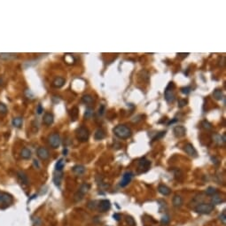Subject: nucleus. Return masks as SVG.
Returning a JSON list of instances; mask_svg holds the SVG:
<instances>
[{
	"label": "nucleus",
	"mask_w": 226,
	"mask_h": 226,
	"mask_svg": "<svg viewBox=\"0 0 226 226\" xmlns=\"http://www.w3.org/2000/svg\"><path fill=\"white\" fill-rule=\"evenodd\" d=\"M225 201V200L221 197V196H219V195H214L213 197H212V199H211V204L212 205H218V204H221V203H223Z\"/></svg>",
	"instance_id": "nucleus-22"
},
{
	"label": "nucleus",
	"mask_w": 226,
	"mask_h": 226,
	"mask_svg": "<svg viewBox=\"0 0 226 226\" xmlns=\"http://www.w3.org/2000/svg\"><path fill=\"white\" fill-rule=\"evenodd\" d=\"M75 135H76V138L80 141V142H86L89 139L90 137V131L89 130L84 127V126H81L79 128L76 129L75 130Z\"/></svg>",
	"instance_id": "nucleus-3"
},
{
	"label": "nucleus",
	"mask_w": 226,
	"mask_h": 226,
	"mask_svg": "<svg viewBox=\"0 0 226 226\" xmlns=\"http://www.w3.org/2000/svg\"><path fill=\"white\" fill-rule=\"evenodd\" d=\"M213 96H214V98H215L217 100H222V99H224L223 91H222V90H220V89L215 90L214 92H213Z\"/></svg>",
	"instance_id": "nucleus-24"
},
{
	"label": "nucleus",
	"mask_w": 226,
	"mask_h": 226,
	"mask_svg": "<svg viewBox=\"0 0 226 226\" xmlns=\"http://www.w3.org/2000/svg\"><path fill=\"white\" fill-rule=\"evenodd\" d=\"M31 155H32L31 151H30L28 148H27V147L23 148V149L21 150V152H20V156H21V158L24 159V160H28V159H30V158H31Z\"/></svg>",
	"instance_id": "nucleus-19"
},
{
	"label": "nucleus",
	"mask_w": 226,
	"mask_h": 226,
	"mask_svg": "<svg viewBox=\"0 0 226 226\" xmlns=\"http://www.w3.org/2000/svg\"><path fill=\"white\" fill-rule=\"evenodd\" d=\"M48 143H49V145L53 149L58 148L60 146V144H61V139H60V137H59V133H52V134H51L48 137Z\"/></svg>",
	"instance_id": "nucleus-5"
},
{
	"label": "nucleus",
	"mask_w": 226,
	"mask_h": 226,
	"mask_svg": "<svg viewBox=\"0 0 226 226\" xmlns=\"http://www.w3.org/2000/svg\"><path fill=\"white\" fill-rule=\"evenodd\" d=\"M113 217H114L116 221H120V219H121V215L118 214V213H115V214L113 215Z\"/></svg>",
	"instance_id": "nucleus-43"
},
{
	"label": "nucleus",
	"mask_w": 226,
	"mask_h": 226,
	"mask_svg": "<svg viewBox=\"0 0 226 226\" xmlns=\"http://www.w3.org/2000/svg\"><path fill=\"white\" fill-rule=\"evenodd\" d=\"M206 193H207L208 195H209V196H214V195H216V194L217 193V190L216 188L212 187V186H209V187L207 188Z\"/></svg>",
	"instance_id": "nucleus-28"
},
{
	"label": "nucleus",
	"mask_w": 226,
	"mask_h": 226,
	"mask_svg": "<svg viewBox=\"0 0 226 226\" xmlns=\"http://www.w3.org/2000/svg\"><path fill=\"white\" fill-rule=\"evenodd\" d=\"M82 102L84 103V104H87V105L91 104L93 102V98H92V96L88 95V94L87 95H83V98H82Z\"/></svg>",
	"instance_id": "nucleus-27"
},
{
	"label": "nucleus",
	"mask_w": 226,
	"mask_h": 226,
	"mask_svg": "<svg viewBox=\"0 0 226 226\" xmlns=\"http://www.w3.org/2000/svg\"><path fill=\"white\" fill-rule=\"evenodd\" d=\"M158 191H159V193H160L161 194H162V195H164V196H168V195H170V193H171V190H170L168 186H166V185H160L159 187H158Z\"/></svg>",
	"instance_id": "nucleus-16"
},
{
	"label": "nucleus",
	"mask_w": 226,
	"mask_h": 226,
	"mask_svg": "<svg viewBox=\"0 0 226 226\" xmlns=\"http://www.w3.org/2000/svg\"><path fill=\"white\" fill-rule=\"evenodd\" d=\"M36 112H37V114H41L43 112V108L42 107V105H41V104H39V105L37 106V109H36Z\"/></svg>",
	"instance_id": "nucleus-41"
},
{
	"label": "nucleus",
	"mask_w": 226,
	"mask_h": 226,
	"mask_svg": "<svg viewBox=\"0 0 226 226\" xmlns=\"http://www.w3.org/2000/svg\"><path fill=\"white\" fill-rule=\"evenodd\" d=\"M177 55H178L179 57L185 58V57H187V55H189V53H177Z\"/></svg>",
	"instance_id": "nucleus-45"
},
{
	"label": "nucleus",
	"mask_w": 226,
	"mask_h": 226,
	"mask_svg": "<svg viewBox=\"0 0 226 226\" xmlns=\"http://www.w3.org/2000/svg\"><path fill=\"white\" fill-rule=\"evenodd\" d=\"M186 104H187V100L186 99H180L178 101V106L179 107H183V106H186Z\"/></svg>",
	"instance_id": "nucleus-40"
},
{
	"label": "nucleus",
	"mask_w": 226,
	"mask_h": 226,
	"mask_svg": "<svg viewBox=\"0 0 226 226\" xmlns=\"http://www.w3.org/2000/svg\"><path fill=\"white\" fill-rule=\"evenodd\" d=\"M83 196H84V194L82 193L80 191H78V192L75 193V194L74 195V201H75V202H79V201H81L83 199Z\"/></svg>",
	"instance_id": "nucleus-29"
},
{
	"label": "nucleus",
	"mask_w": 226,
	"mask_h": 226,
	"mask_svg": "<svg viewBox=\"0 0 226 226\" xmlns=\"http://www.w3.org/2000/svg\"><path fill=\"white\" fill-rule=\"evenodd\" d=\"M174 87H175L174 83H170V84L168 85V87L166 88V91L164 92L165 99L169 103H173L175 99H176V95H175V92H174Z\"/></svg>",
	"instance_id": "nucleus-4"
},
{
	"label": "nucleus",
	"mask_w": 226,
	"mask_h": 226,
	"mask_svg": "<svg viewBox=\"0 0 226 226\" xmlns=\"http://www.w3.org/2000/svg\"><path fill=\"white\" fill-rule=\"evenodd\" d=\"M12 197L6 193H0V202L9 205L12 202Z\"/></svg>",
	"instance_id": "nucleus-12"
},
{
	"label": "nucleus",
	"mask_w": 226,
	"mask_h": 226,
	"mask_svg": "<svg viewBox=\"0 0 226 226\" xmlns=\"http://www.w3.org/2000/svg\"><path fill=\"white\" fill-rule=\"evenodd\" d=\"M191 87H189V86H187V87H184V88H182L181 89V92L182 93H184V94H185V95H187V94H189L190 92H191Z\"/></svg>",
	"instance_id": "nucleus-39"
},
{
	"label": "nucleus",
	"mask_w": 226,
	"mask_h": 226,
	"mask_svg": "<svg viewBox=\"0 0 226 226\" xmlns=\"http://www.w3.org/2000/svg\"><path fill=\"white\" fill-rule=\"evenodd\" d=\"M61 178H62V175L61 174H59V173H58V175H54V177H53V182H54V184L56 185H60V183H61Z\"/></svg>",
	"instance_id": "nucleus-30"
},
{
	"label": "nucleus",
	"mask_w": 226,
	"mask_h": 226,
	"mask_svg": "<svg viewBox=\"0 0 226 226\" xmlns=\"http://www.w3.org/2000/svg\"><path fill=\"white\" fill-rule=\"evenodd\" d=\"M92 114H93V110L91 109V108H90V107H88V108H86V110H85V113H84V117L86 118V119H89L91 115H92Z\"/></svg>",
	"instance_id": "nucleus-34"
},
{
	"label": "nucleus",
	"mask_w": 226,
	"mask_h": 226,
	"mask_svg": "<svg viewBox=\"0 0 226 226\" xmlns=\"http://www.w3.org/2000/svg\"><path fill=\"white\" fill-rule=\"evenodd\" d=\"M78 114H79V111H78V108L76 106L73 107L71 110H70V116H71V121L72 122H75L77 117H78Z\"/></svg>",
	"instance_id": "nucleus-23"
},
{
	"label": "nucleus",
	"mask_w": 226,
	"mask_h": 226,
	"mask_svg": "<svg viewBox=\"0 0 226 226\" xmlns=\"http://www.w3.org/2000/svg\"><path fill=\"white\" fill-rule=\"evenodd\" d=\"M16 55L17 54H14V53H0V59H4V60L12 59L16 58Z\"/></svg>",
	"instance_id": "nucleus-25"
},
{
	"label": "nucleus",
	"mask_w": 226,
	"mask_h": 226,
	"mask_svg": "<svg viewBox=\"0 0 226 226\" xmlns=\"http://www.w3.org/2000/svg\"><path fill=\"white\" fill-rule=\"evenodd\" d=\"M219 220L222 222V224H223L224 225H226V212H225V210H224V211L221 213V215L219 216Z\"/></svg>",
	"instance_id": "nucleus-33"
},
{
	"label": "nucleus",
	"mask_w": 226,
	"mask_h": 226,
	"mask_svg": "<svg viewBox=\"0 0 226 226\" xmlns=\"http://www.w3.org/2000/svg\"><path fill=\"white\" fill-rule=\"evenodd\" d=\"M34 166L35 167V168H37V169H39V164H38V162H37V161L36 160H34Z\"/></svg>",
	"instance_id": "nucleus-46"
},
{
	"label": "nucleus",
	"mask_w": 226,
	"mask_h": 226,
	"mask_svg": "<svg viewBox=\"0 0 226 226\" xmlns=\"http://www.w3.org/2000/svg\"><path fill=\"white\" fill-rule=\"evenodd\" d=\"M97 202L94 201H90L88 204H87V207L89 208V209H96L97 208V206L99 205V204H96Z\"/></svg>",
	"instance_id": "nucleus-38"
},
{
	"label": "nucleus",
	"mask_w": 226,
	"mask_h": 226,
	"mask_svg": "<svg viewBox=\"0 0 226 226\" xmlns=\"http://www.w3.org/2000/svg\"><path fill=\"white\" fill-rule=\"evenodd\" d=\"M126 222L130 226H135L136 225V223H135V220L131 217H126Z\"/></svg>",
	"instance_id": "nucleus-35"
},
{
	"label": "nucleus",
	"mask_w": 226,
	"mask_h": 226,
	"mask_svg": "<svg viewBox=\"0 0 226 226\" xmlns=\"http://www.w3.org/2000/svg\"><path fill=\"white\" fill-rule=\"evenodd\" d=\"M104 111H105V106H101L100 107H99V114H100V115H102L103 114H104Z\"/></svg>",
	"instance_id": "nucleus-44"
},
{
	"label": "nucleus",
	"mask_w": 226,
	"mask_h": 226,
	"mask_svg": "<svg viewBox=\"0 0 226 226\" xmlns=\"http://www.w3.org/2000/svg\"><path fill=\"white\" fill-rule=\"evenodd\" d=\"M170 217L168 216V215H165V216H163L162 217V225H168L169 223H170Z\"/></svg>",
	"instance_id": "nucleus-36"
},
{
	"label": "nucleus",
	"mask_w": 226,
	"mask_h": 226,
	"mask_svg": "<svg viewBox=\"0 0 226 226\" xmlns=\"http://www.w3.org/2000/svg\"><path fill=\"white\" fill-rule=\"evenodd\" d=\"M184 151H185L188 155H190L191 157L195 158V157L198 156V153H197L196 149H195L194 146H193L192 144H190V143L186 144V145L184 146Z\"/></svg>",
	"instance_id": "nucleus-7"
},
{
	"label": "nucleus",
	"mask_w": 226,
	"mask_h": 226,
	"mask_svg": "<svg viewBox=\"0 0 226 226\" xmlns=\"http://www.w3.org/2000/svg\"><path fill=\"white\" fill-rule=\"evenodd\" d=\"M132 177H133V173H132V172H130V171L126 172V173L123 175V177H122V181H121V183H120V186H121V187H125V186H127V185L130 183Z\"/></svg>",
	"instance_id": "nucleus-8"
},
{
	"label": "nucleus",
	"mask_w": 226,
	"mask_h": 226,
	"mask_svg": "<svg viewBox=\"0 0 226 226\" xmlns=\"http://www.w3.org/2000/svg\"><path fill=\"white\" fill-rule=\"evenodd\" d=\"M165 133H166L165 131H162V132H161V133H160V134H159L158 136H156V137H155V138H154V140H156V139L158 140V139H159L160 138H162V137L165 136Z\"/></svg>",
	"instance_id": "nucleus-42"
},
{
	"label": "nucleus",
	"mask_w": 226,
	"mask_h": 226,
	"mask_svg": "<svg viewBox=\"0 0 226 226\" xmlns=\"http://www.w3.org/2000/svg\"><path fill=\"white\" fill-rule=\"evenodd\" d=\"M150 166H151V162L146 159H142L139 163H138V170H139V173H142V172H146L149 169H150Z\"/></svg>",
	"instance_id": "nucleus-9"
},
{
	"label": "nucleus",
	"mask_w": 226,
	"mask_h": 226,
	"mask_svg": "<svg viewBox=\"0 0 226 226\" xmlns=\"http://www.w3.org/2000/svg\"><path fill=\"white\" fill-rule=\"evenodd\" d=\"M114 135L121 138V139H127L131 137V130L126 126V125H123V124H120V125H117L116 127H114V129L113 130Z\"/></svg>",
	"instance_id": "nucleus-1"
},
{
	"label": "nucleus",
	"mask_w": 226,
	"mask_h": 226,
	"mask_svg": "<svg viewBox=\"0 0 226 226\" xmlns=\"http://www.w3.org/2000/svg\"><path fill=\"white\" fill-rule=\"evenodd\" d=\"M173 133L176 138H183L186 135V129L184 126H176L173 130Z\"/></svg>",
	"instance_id": "nucleus-11"
},
{
	"label": "nucleus",
	"mask_w": 226,
	"mask_h": 226,
	"mask_svg": "<svg viewBox=\"0 0 226 226\" xmlns=\"http://www.w3.org/2000/svg\"><path fill=\"white\" fill-rule=\"evenodd\" d=\"M54 121V116L51 113H46L44 114L43 117V124H45L46 126H50L53 123Z\"/></svg>",
	"instance_id": "nucleus-13"
},
{
	"label": "nucleus",
	"mask_w": 226,
	"mask_h": 226,
	"mask_svg": "<svg viewBox=\"0 0 226 226\" xmlns=\"http://www.w3.org/2000/svg\"><path fill=\"white\" fill-rule=\"evenodd\" d=\"M7 112H8L7 106L4 103H0V114H7Z\"/></svg>",
	"instance_id": "nucleus-32"
},
{
	"label": "nucleus",
	"mask_w": 226,
	"mask_h": 226,
	"mask_svg": "<svg viewBox=\"0 0 226 226\" xmlns=\"http://www.w3.org/2000/svg\"><path fill=\"white\" fill-rule=\"evenodd\" d=\"M214 209L215 207L211 203H201L195 207L194 211L201 215H209L214 211Z\"/></svg>",
	"instance_id": "nucleus-2"
},
{
	"label": "nucleus",
	"mask_w": 226,
	"mask_h": 226,
	"mask_svg": "<svg viewBox=\"0 0 226 226\" xmlns=\"http://www.w3.org/2000/svg\"><path fill=\"white\" fill-rule=\"evenodd\" d=\"M89 189H90V185H88V184H83L82 185H81V187H80V189H79V191L82 193H83V194H85L88 191H89Z\"/></svg>",
	"instance_id": "nucleus-31"
},
{
	"label": "nucleus",
	"mask_w": 226,
	"mask_h": 226,
	"mask_svg": "<svg viewBox=\"0 0 226 226\" xmlns=\"http://www.w3.org/2000/svg\"><path fill=\"white\" fill-rule=\"evenodd\" d=\"M64 166H65V162H64V160H63V159H59V160L57 162L56 165H55V170H56V171H58V172L61 171V170H63Z\"/></svg>",
	"instance_id": "nucleus-26"
},
{
	"label": "nucleus",
	"mask_w": 226,
	"mask_h": 226,
	"mask_svg": "<svg viewBox=\"0 0 226 226\" xmlns=\"http://www.w3.org/2000/svg\"><path fill=\"white\" fill-rule=\"evenodd\" d=\"M23 123V119L21 117H14L12 121V124L15 128H20Z\"/></svg>",
	"instance_id": "nucleus-21"
},
{
	"label": "nucleus",
	"mask_w": 226,
	"mask_h": 226,
	"mask_svg": "<svg viewBox=\"0 0 226 226\" xmlns=\"http://www.w3.org/2000/svg\"><path fill=\"white\" fill-rule=\"evenodd\" d=\"M17 176H18V178L20 179V181L22 184H24V185H28V176L26 175L25 172L20 170V171L17 172Z\"/></svg>",
	"instance_id": "nucleus-15"
},
{
	"label": "nucleus",
	"mask_w": 226,
	"mask_h": 226,
	"mask_svg": "<svg viewBox=\"0 0 226 226\" xmlns=\"http://www.w3.org/2000/svg\"><path fill=\"white\" fill-rule=\"evenodd\" d=\"M36 154H37V157L42 160V161H46L49 159L50 157V153L49 151L45 148V147H38L37 150H36Z\"/></svg>",
	"instance_id": "nucleus-6"
},
{
	"label": "nucleus",
	"mask_w": 226,
	"mask_h": 226,
	"mask_svg": "<svg viewBox=\"0 0 226 226\" xmlns=\"http://www.w3.org/2000/svg\"><path fill=\"white\" fill-rule=\"evenodd\" d=\"M65 83H66V80H65V78L59 76V77H56V78H55V79L52 81V83H51V85H52V87L59 89V88H61V87H62V86L65 84Z\"/></svg>",
	"instance_id": "nucleus-14"
},
{
	"label": "nucleus",
	"mask_w": 226,
	"mask_h": 226,
	"mask_svg": "<svg viewBox=\"0 0 226 226\" xmlns=\"http://www.w3.org/2000/svg\"><path fill=\"white\" fill-rule=\"evenodd\" d=\"M72 170H73V172H74L75 175L81 176V175H83V174L85 172V168H84V166H83V165H75V166L73 167Z\"/></svg>",
	"instance_id": "nucleus-18"
},
{
	"label": "nucleus",
	"mask_w": 226,
	"mask_h": 226,
	"mask_svg": "<svg viewBox=\"0 0 226 226\" xmlns=\"http://www.w3.org/2000/svg\"><path fill=\"white\" fill-rule=\"evenodd\" d=\"M98 206H99V211L101 212V213H104V212H106L110 209L111 203L108 200H102Z\"/></svg>",
	"instance_id": "nucleus-10"
},
{
	"label": "nucleus",
	"mask_w": 226,
	"mask_h": 226,
	"mask_svg": "<svg viewBox=\"0 0 226 226\" xmlns=\"http://www.w3.org/2000/svg\"><path fill=\"white\" fill-rule=\"evenodd\" d=\"M202 126L206 130H211L212 129V125L209 122H207V121H203L202 122Z\"/></svg>",
	"instance_id": "nucleus-37"
},
{
	"label": "nucleus",
	"mask_w": 226,
	"mask_h": 226,
	"mask_svg": "<svg viewBox=\"0 0 226 226\" xmlns=\"http://www.w3.org/2000/svg\"><path fill=\"white\" fill-rule=\"evenodd\" d=\"M106 138V132L104 130L102 129H99L96 132H95V135H94V138L96 140H102Z\"/></svg>",
	"instance_id": "nucleus-20"
},
{
	"label": "nucleus",
	"mask_w": 226,
	"mask_h": 226,
	"mask_svg": "<svg viewBox=\"0 0 226 226\" xmlns=\"http://www.w3.org/2000/svg\"><path fill=\"white\" fill-rule=\"evenodd\" d=\"M172 204L175 208H180L183 205V199L180 195H175L172 200Z\"/></svg>",
	"instance_id": "nucleus-17"
}]
</instances>
